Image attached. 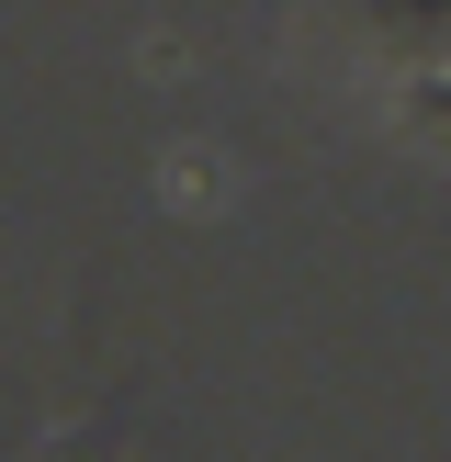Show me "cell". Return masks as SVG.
<instances>
[{"label":"cell","instance_id":"1","mask_svg":"<svg viewBox=\"0 0 451 462\" xmlns=\"http://www.w3.org/2000/svg\"><path fill=\"white\" fill-rule=\"evenodd\" d=\"M395 125H406V135H428V147H451V68H428V79H406Z\"/></svg>","mask_w":451,"mask_h":462},{"label":"cell","instance_id":"2","mask_svg":"<svg viewBox=\"0 0 451 462\" xmlns=\"http://www.w3.org/2000/svg\"><path fill=\"white\" fill-rule=\"evenodd\" d=\"M57 462H113V440H102V429H79V440H68Z\"/></svg>","mask_w":451,"mask_h":462}]
</instances>
